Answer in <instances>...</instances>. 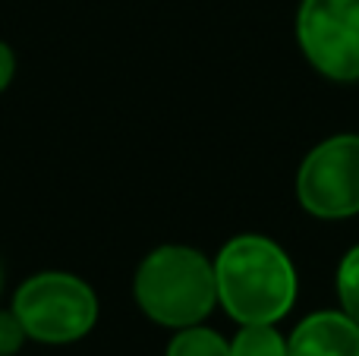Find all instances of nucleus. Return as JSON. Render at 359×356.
<instances>
[{
  "label": "nucleus",
  "mask_w": 359,
  "mask_h": 356,
  "mask_svg": "<svg viewBox=\"0 0 359 356\" xmlns=\"http://www.w3.org/2000/svg\"><path fill=\"white\" fill-rule=\"evenodd\" d=\"M217 300L243 325H274L297 296V271L265 237H236L215 262Z\"/></svg>",
  "instance_id": "nucleus-1"
},
{
  "label": "nucleus",
  "mask_w": 359,
  "mask_h": 356,
  "mask_svg": "<svg viewBox=\"0 0 359 356\" xmlns=\"http://www.w3.org/2000/svg\"><path fill=\"white\" fill-rule=\"evenodd\" d=\"M136 300L158 325H198L217 300L215 265L189 246H161L139 265Z\"/></svg>",
  "instance_id": "nucleus-2"
},
{
  "label": "nucleus",
  "mask_w": 359,
  "mask_h": 356,
  "mask_svg": "<svg viewBox=\"0 0 359 356\" xmlns=\"http://www.w3.org/2000/svg\"><path fill=\"white\" fill-rule=\"evenodd\" d=\"M13 313L29 338L44 344H67L92 331L98 303L86 281L63 271H44L16 290Z\"/></svg>",
  "instance_id": "nucleus-3"
},
{
  "label": "nucleus",
  "mask_w": 359,
  "mask_h": 356,
  "mask_svg": "<svg viewBox=\"0 0 359 356\" xmlns=\"http://www.w3.org/2000/svg\"><path fill=\"white\" fill-rule=\"evenodd\" d=\"M297 38L318 73L337 82L359 79V0H303Z\"/></svg>",
  "instance_id": "nucleus-4"
},
{
  "label": "nucleus",
  "mask_w": 359,
  "mask_h": 356,
  "mask_svg": "<svg viewBox=\"0 0 359 356\" xmlns=\"http://www.w3.org/2000/svg\"><path fill=\"white\" fill-rule=\"evenodd\" d=\"M297 196L318 218L359 214V136H334L312 149L299 167Z\"/></svg>",
  "instance_id": "nucleus-5"
},
{
  "label": "nucleus",
  "mask_w": 359,
  "mask_h": 356,
  "mask_svg": "<svg viewBox=\"0 0 359 356\" xmlns=\"http://www.w3.org/2000/svg\"><path fill=\"white\" fill-rule=\"evenodd\" d=\"M287 356H359V325L347 313H316L290 334Z\"/></svg>",
  "instance_id": "nucleus-6"
},
{
  "label": "nucleus",
  "mask_w": 359,
  "mask_h": 356,
  "mask_svg": "<svg viewBox=\"0 0 359 356\" xmlns=\"http://www.w3.org/2000/svg\"><path fill=\"white\" fill-rule=\"evenodd\" d=\"M230 356H287V341L271 325H243L230 344Z\"/></svg>",
  "instance_id": "nucleus-7"
},
{
  "label": "nucleus",
  "mask_w": 359,
  "mask_h": 356,
  "mask_svg": "<svg viewBox=\"0 0 359 356\" xmlns=\"http://www.w3.org/2000/svg\"><path fill=\"white\" fill-rule=\"evenodd\" d=\"M168 356H230V344L208 328L189 325L170 341Z\"/></svg>",
  "instance_id": "nucleus-8"
},
{
  "label": "nucleus",
  "mask_w": 359,
  "mask_h": 356,
  "mask_svg": "<svg viewBox=\"0 0 359 356\" xmlns=\"http://www.w3.org/2000/svg\"><path fill=\"white\" fill-rule=\"evenodd\" d=\"M337 294H341L344 313L359 325V246L350 249L337 271Z\"/></svg>",
  "instance_id": "nucleus-9"
},
{
  "label": "nucleus",
  "mask_w": 359,
  "mask_h": 356,
  "mask_svg": "<svg viewBox=\"0 0 359 356\" xmlns=\"http://www.w3.org/2000/svg\"><path fill=\"white\" fill-rule=\"evenodd\" d=\"M25 328L16 319V313H0V356H13L22 347Z\"/></svg>",
  "instance_id": "nucleus-10"
},
{
  "label": "nucleus",
  "mask_w": 359,
  "mask_h": 356,
  "mask_svg": "<svg viewBox=\"0 0 359 356\" xmlns=\"http://www.w3.org/2000/svg\"><path fill=\"white\" fill-rule=\"evenodd\" d=\"M13 73H16V60H13V50L6 44H0V92L10 85Z\"/></svg>",
  "instance_id": "nucleus-11"
}]
</instances>
